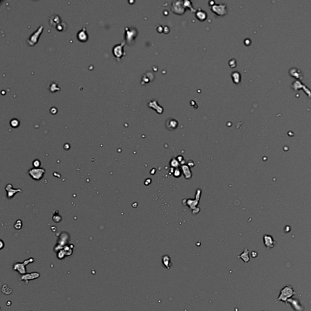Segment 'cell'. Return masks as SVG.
I'll use <instances>...</instances> for the list:
<instances>
[{
	"mask_svg": "<svg viewBox=\"0 0 311 311\" xmlns=\"http://www.w3.org/2000/svg\"><path fill=\"white\" fill-rule=\"evenodd\" d=\"M5 190L7 191V196L8 198H12V197H13L17 193H19V192H22L21 190L20 189H15V188H13L11 184H8V185H7L6 187H5Z\"/></svg>",
	"mask_w": 311,
	"mask_h": 311,
	"instance_id": "5",
	"label": "cell"
},
{
	"mask_svg": "<svg viewBox=\"0 0 311 311\" xmlns=\"http://www.w3.org/2000/svg\"><path fill=\"white\" fill-rule=\"evenodd\" d=\"M11 125H12V127H17L19 125V122L16 119H14L11 121Z\"/></svg>",
	"mask_w": 311,
	"mask_h": 311,
	"instance_id": "11",
	"label": "cell"
},
{
	"mask_svg": "<svg viewBox=\"0 0 311 311\" xmlns=\"http://www.w3.org/2000/svg\"><path fill=\"white\" fill-rule=\"evenodd\" d=\"M295 294L294 289L290 286H284L281 290L278 298L276 300V302H278L279 301H282L283 302L286 303L288 298H290L293 295Z\"/></svg>",
	"mask_w": 311,
	"mask_h": 311,
	"instance_id": "1",
	"label": "cell"
},
{
	"mask_svg": "<svg viewBox=\"0 0 311 311\" xmlns=\"http://www.w3.org/2000/svg\"><path fill=\"white\" fill-rule=\"evenodd\" d=\"M46 173V170L43 168H32L28 171V174L32 179L40 180L43 178Z\"/></svg>",
	"mask_w": 311,
	"mask_h": 311,
	"instance_id": "2",
	"label": "cell"
},
{
	"mask_svg": "<svg viewBox=\"0 0 311 311\" xmlns=\"http://www.w3.org/2000/svg\"><path fill=\"white\" fill-rule=\"evenodd\" d=\"M125 45V42H122L120 44L115 46L113 49V53H114V56L117 58L118 60L120 59L121 57L123 56V47Z\"/></svg>",
	"mask_w": 311,
	"mask_h": 311,
	"instance_id": "4",
	"label": "cell"
},
{
	"mask_svg": "<svg viewBox=\"0 0 311 311\" xmlns=\"http://www.w3.org/2000/svg\"><path fill=\"white\" fill-rule=\"evenodd\" d=\"M238 257H239V258H240V257H241V258H242V260H244V262H249V260H250V258H249V251H247V249H245V250H244V253H242V255H240V256H238Z\"/></svg>",
	"mask_w": 311,
	"mask_h": 311,
	"instance_id": "7",
	"label": "cell"
},
{
	"mask_svg": "<svg viewBox=\"0 0 311 311\" xmlns=\"http://www.w3.org/2000/svg\"><path fill=\"white\" fill-rule=\"evenodd\" d=\"M85 31H86L85 29H82V31H81L80 32L78 33V38H79V40H81V41H85L87 40V35H86V33H85Z\"/></svg>",
	"mask_w": 311,
	"mask_h": 311,
	"instance_id": "6",
	"label": "cell"
},
{
	"mask_svg": "<svg viewBox=\"0 0 311 311\" xmlns=\"http://www.w3.org/2000/svg\"><path fill=\"white\" fill-rule=\"evenodd\" d=\"M22 225H23V224H22L21 220L18 219L16 221V223H15L14 228L15 229H16V230H20L22 227Z\"/></svg>",
	"mask_w": 311,
	"mask_h": 311,
	"instance_id": "9",
	"label": "cell"
},
{
	"mask_svg": "<svg viewBox=\"0 0 311 311\" xmlns=\"http://www.w3.org/2000/svg\"><path fill=\"white\" fill-rule=\"evenodd\" d=\"M162 262L164 264L165 266L167 269H169V268L170 267V265H169V264H170V258H169L168 256H165L164 257V258H163L162 260Z\"/></svg>",
	"mask_w": 311,
	"mask_h": 311,
	"instance_id": "8",
	"label": "cell"
},
{
	"mask_svg": "<svg viewBox=\"0 0 311 311\" xmlns=\"http://www.w3.org/2000/svg\"><path fill=\"white\" fill-rule=\"evenodd\" d=\"M42 29H43V26H40V27H39L37 31H36V32H35V33H33V34H32V35H31V37H30V38H29L28 39L27 43H28V44H29V45L33 46V45H34V44L36 43L37 42L38 38V37L40 36V33H41V32H42V31H43Z\"/></svg>",
	"mask_w": 311,
	"mask_h": 311,
	"instance_id": "3",
	"label": "cell"
},
{
	"mask_svg": "<svg viewBox=\"0 0 311 311\" xmlns=\"http://www.w3.org/2000/svg\"><path fill=\"white\" fill-rule=\"evenodd\" d=\"M32 165H33V168H40L41 163H40V160H38V159H36L34 161H33Z\"/></svg>",
	"mask_w": 311,
	"mask_h": 311,
	"instance_id": "10",
	"label": "cell"
}]
</instances>
